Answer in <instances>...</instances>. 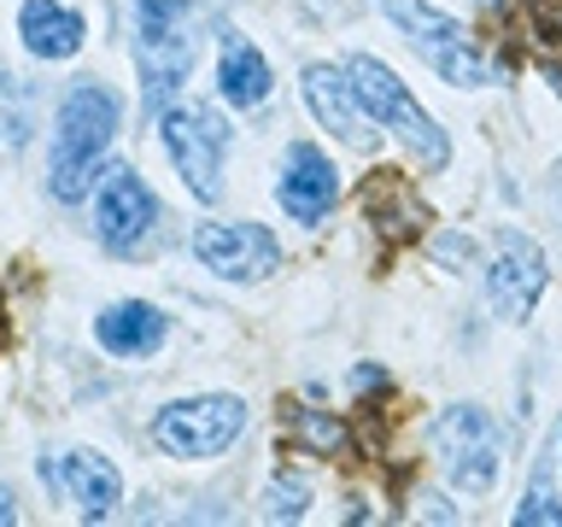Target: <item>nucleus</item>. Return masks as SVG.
I'll list each match as a JSON object with an SVG mask.
<instances>
[{"label":"nucleus","instance_id":"obj_1","mask_svg":"<svg viewBox=\"0 0 562 527\" xmlns=\"http://www.w3.org/2000/svg\"><path fill=\"white\" fill-rule=\"evenodd\" d=\"M123 105L105 82H77L53 117V153H47V188L53 200L77 205L88 188H94V170L105 165V147L117 135Z\"/></svg>","mask_w":562,"mask_h":527},{"label":"nucleus","instance_id":"obj_2","mask_svg":"<svg viewBox=\"0 0 562 527\" xmlns=\"http://www.w3.org/2000/svg\"><path fill=\"white\" fill-rule=\"evenodd\" d=\"M200 59V0H135V70L140 100L165 105Z\"/></svg>","mask_w":562,"mask_h":527},{"label":"nucleus","instance_id":"obj_3","mask_svg":"<svg viewBox=\"0 0 562 527\" xmlns=\"http://www.w3.org/2000/svg\"><path fill=\"white\" fill-rule=\"evenodd\" d=\"M346 77H351V94H358V105L375 117V130H393L404 147L422 158V170H446V158H451L446 130H439V123L422 112V100L393 77V70H386L381 59H369V53H351V59H346Z\"/></svg>","mask_w":562,"mask_h":527},{"label":"nucleus","instance_id":"obj_4","mask_svg":"<svg viewBox=\"0 0 562 527\" xmlns=\"http://www.w3.org/2000/svg\"><path fill=\"white\" fill-rule=\"evenodd\" d=\"M158 130H165V153H170L176 176H182V188L200 205H217L223 200V158H228L223 112L217 105H200V100H176V105H165Z\"/></svg>","mask_w":562,"mask_h":527},{"label":"nucleus","instance_id":"obj_5","mask_svg":"<svg viewBox=\"0 0 562 527\" xmlns=\"http://www.w3.org/2000/svg\"><path fill=\"white\" fill-rule=\"evenodd\" d=\"M246 434V404L235 393H205V399H176L153 422V446L182 463H211Z\"/></svg>","mask_w":562,"mask_h":527},{"label":"nucleus","instance_id":"obj_6","mask_svg":"<svg viewBox=\"0 0 562 527\" xmlns=\"http://www.w3.org/2000/svg\"><path fill=\"white\" fill-rule=\"evenodd\" d=\"M386 18H393V24L404 30V42H411L451 88H481V82H492L481 47H474V35L457 24V18H446L439 7H422V0H386Z\"/></svg>","mask_w":562,"mask_h":527},{"label":"nucleus","instance_id":"obj_7","mask_svg":"<svg viewBox=\"0 0 562 527\" xmlns=\"http://www.w3.org/2000/svg\"><path fill=\"white\" fill-rule=\"evenodd\" d=\"M434 451H439V463H446L451 486L469 492V498H481V492H492V481H498V428H492V416L481 404H451V411L434 422Z\"/></svg>","mask_w":562,"mask_h":527},{"label":"nucleus","instance_id":"obj_8","mask_svg":"<svg viewBox=\"0 0 562 527\" xmlns=\"http://www.w3.org/2000/svg\"><path fill=\"white\" fill-rule=\"evenodd\" d=\"M158 228V200L130 165H112L94 193V235L105 253H140Z\"/></svg>","mask_w":562,"mask_h":527},{"label":"nucleus","instance_id":"obj_9","mask_svg":"<svg viewBox=\"0 0 562 527\" xmlns=\"http://www.w3.org/2000/svg\"><path fill=\"white\" fill-rule=\"evenodd\" d=\"M193 258L223 281H263L281 270V240L263 223H205L193 228Z\"/></svg>","mask_w":562,"mask_h":527},{"label":"nucleus","instance_id":"obj_10","mask_svg":"<svg viewBox=\"0 0 562 527\" xmlns=\"http://www.w3.org/2000/svg\"><path fill=\"white\" fill-rule=\"evenodd\" d=\"M544 281H551V270H544V253L527 235H498V258H492V276H486V293H492V311L504 316V323H527L544 293Z\"/></svg>","mask_w":562,"mask_h":527},{"label":"nucleus","instance_id":"obj_11","mask_svg":"<svg viewBox=\"0 0 562 527\" xmlns=\"http://www.w3.org/2000/svg\"><path fill=\"white\" fill-rule=\"evenodd\" d=\"M281 211H288L293 223H323L328 205L340 200V170L328 165L323 147H311V141H293L288 158H281Z\"/></svg>","mask_w":562,"mask_h":527},{"label":"nucleus","instance_id":"obj_12","mask_svg":"<svg viewBox=\"0 0 562 527\" xmlns=\"http://www.w3.org/2000/svg\"><path fill=\"white\" fill-rule=\"evenodd\" d=\"M305 105L311 117L323 123V130H334L346 141V147H369V112L358 105V94H351V77L346 65H305Z\"/></svg>","mask_w":562,"mask_h":527},{"label":"nucleus","instance_id":"obj_13","mask_svg":"<svg viewBox=\"0 0 562 527\" xmlns=\"http://www.w3.org/2000/svg\"><path fill=\"white\" fill-rule=\"evenodd\" d=\"M170 334V316L147 305V299H123V305L94 316V340L112 351V358H153Z\"/></svg>","mask_w":562,"mask_h":527},{"label":"nucleus","instance_id":"obj_14","mask_svg":"<svg viewBox=\"0 0 562 527\" xmlns=\"http://www.w3.org/2000/svg\"><path fill=\"white\" fill-rule=\"evenodd\" d=\"M18 35H24V47L35 59L59 65L70 53H82L88 24H82V12L59 7V0H24V7H18Z\"/></svg>","mask_w":562,"mask_h":527},{"label":"nucleus","instance_id":"obj_15","mask_svg":"<svg viewBox=\"0 0 562 527\" xmlns=\"http://www.w3.org/2000/svg\"><path fill=\"white\" fill-rule=\"evenodd\" d=\"M217 82H223V100L235 105V112H252V105L270 100V65H263V53L246 42L240 30H223V47H217Z\"/></svg>","mask_w":562,"mask_h":527},{"label":"nucleus","instance_id":"obj_16","mask_svg":"<svg viewBox=\"0 0 562 527\" xmlns=\"http://www.w3.org/2000/svg\"><path fill=\"white\" fill-rule=\"evenodd\" d=\"M53 486H65L70 498L82 504V516H88V522L112 516V504L123 498L117 469L105 463L100 451H65V457H59V469H53Z\"/></svg>","mask_w":562,"mask_h":527},{"label":"nucleus","instance_id":"obj_17","mask_svg":"<svg viewBox=\"0 0 562 527\" xmlns=\"http://www.w3.org/2000/svg\"><path fill=\"white\" fill-rule=\"evenodd\" d=\"M363 200H369V217H375L393 240L416 235V228L428 223V211H422V200L411 193V182H404L398 170H375V176H369V193H363Z\"/></svg>","mask_w":562,"mask_h":527},{"label":"nucleus","instance_id":"obj_18","mask_svg":"<svg viewBox=\"0 0 562 527\" xmlns=\"http://www.w3.org/2000/svg\"><path fill=\"white\" fill-rule=\"evenodd\" d=\"M288 411V428H293V439L305 451H316V457H340L351 439H346V428H340V416H328V411H311V404H281Z\"/></svg>","mask_w":562,"mask_h":527},{"label":"nucleus","instance_id":"obj_19","mask_svg":"<svg viewBox=\"0 0 562 527\" xmlns=\"http://www.w3.org/2000/svg\"><path fill=\"white\" fill-rule=\"evenodd\" d=\"M305 498H311V486L299 481V474H276V481L263 486V516L270 522H299L305 516Z\"/></svg>","mask_w":562,"mask_h":527},{"label":"nucleus","instance_id":"obj_20","mask_svg":"<svg viewBox=\"0 0 562 527\" xmlns=\"http://www.w3.org/2000/svg\"><path fill=\"white\" fill-rule=\"evenodd\" d=\"M527 30L544 53H562V0H527Z\"/></svg>","mask_w":562,"mask_h":527},{"label":"nucleus","instance_id":"obj_21","mask_svg":"<svg viewBox=\"0 0 562 527\" xmlns=\"http://www.w3.org/2000/svg\"><path fill=\"white\" fill-rule=\"evenodd\" d=\"M516 527H562V504L551 498L544 481L527 492V504H516Z\"/></svg>","mask_w":562,"mask_h":527},{"label":"nucleus","instance_id":"obj_22","mask_svg":"<svg viewBox=\"0 0 562 527\" xmlns=\"http://www.w3.org/2000/svg\"><path fill=\"white\" fill-rule=\"evenodd\" d=\"M0 522H18V509H12V492L0 486Z\"/></svg>","mask_w":562,"mask_h":527},{"label":"nucleus","instance_id":"obj_23","mask_svg":"<svg viewBox=\"0 0 562 527\" xmlns=\"http://www.w3.org/2000/svg\"><path fill=\"white\" fill-rule=\"evenodd\" d=\"M7 82H18V77H12V65H7V53H0V88H7Z\"/></svg>","mask_w":562,"mask_h":527},{"label":"nucleus","instance_id":"obj_24","mask_svg":"<svg viewBox=\"0 0 562 527\" xmlns=\"http://www.w3.org/2000/svg\"><path fill=\"white\" fill-rule=\"evenodd\" d=\"M0 346H7V316H0Z\"/></svg>","mask_w":562,"mask_h":527},{"label":"nucleus","instance_id":"obj_25","mask_svg":"<svg viewBox=\"0 0 562 527\" xmlns=\"http://www.w3.org/2000/svg\"><path fill=\"white\" fill-rule=\"evenodd\" d=\"M492 7H498V0H492Z\"/></svg>","mask_w":562,"mask_h":527}]
</instances>
